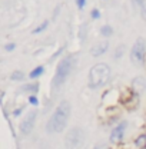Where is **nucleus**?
Masks as SVG:
<instances>
[{
    "label": "nucleus",
    "mask_w": 146,
    "mask_h": 149,
    "mask_svg": "<svg viewBox=\"0 0 146 149\" xmlns=\"http://www.w3.org/2000/svg\"><path fill=\"white\" fill-rule=\"evenodd\" d=\"M146 57V42L145 39L139 37L133 47H132V52H130V59H132V63L133 65H142L145 62Z\"/></svg>",
    "instance_id": "nucleus-5"
},
{
    "label": "nucleus",
    "mask_w": 146,
    "mask_h": 149,
    "mask_svg": "<svg viewBox=\"0 0 146 149\" xmlns=\"http://www.w3.org/2000/svg\"><path fill=\"white\" fill-rule=\"evenodd\" d=\"M15 49V45L12 43V45H6V50H13Z\"/></svg>",
    "instance_id": "nucleus-20"
},
{
    "label": "nucleus",
    "mask_w": 146,
    "mask_h": 149,
    "mask_svg": "<svg viewBox=\"0 0 146 149\" xmlns=\"http://www.w3.org/2000/svg\"><path fill=\"white\" fill-rule=\"evenodd\" d=\"M135 3H136V6H138L142 17L146 19V0H135Z\"/></svg>",
    "instance_id": "nucleus-11"
},
{
    "label": "nucleus",
    "mask_w": 146,
    "mask_h": 149,
    "mask_svg": "<svg viewBox=\"0 0 146 149\" xmlns=\"http://www.w3.org/2000/svg\"><path fill=\"white\" fill-rule=\"evenodd\" d=\"M70 70H72V59H70V57L62 59V60L59 62V65H57V69H56V73H55V79H53V82H55L56 86L62 85V83L67 79V76L70 74Z\"/></svg>",
    "instance_id": "nucleus-3"
},
{
    "label": "nucleus",
    "mask_w": 146,
    "mask_h": 149,
    "mask_svg": "<svg viewBox=\"0 0 146 149\" xmlns=\"http://www.w3.org/2000/svg\"><path fill=\"white\" fill-rule=\"evenodd\" d=\"M69 116H70V103L67 100H63V102H60V105L56 108L53 115L50 116V119L47 122V126H46V130L49 133L62 132L67 125Z\"/></svg>",
    "instance_id": "nucleus-1"
},
{
    "label": "nucleus",
    "mask_w": 146,
    "mask_h": 149,
    "mask_svg": "<svg viewBox=\"0 0 146 149\" xmlns=\"http://www.w3.org/2000/svg\"><path fill=\"white\" fill-rule=\"evenodd\" d=\"M126 128H128V122H120L119 125H116L112 130V133H110V141L113 143H120L125 138Z\"/></svg>",
    "instance_id": "nucleus-7"
},
{
    "label": "nucleus",
    "mask_w": 146,
    "mask_h": 149,
    "mask_svg": "<svg viewBox=\"0 0 146 149\" xmlns=\"http://www.w3.org/2000/svg\"><path fill=\"white\" fill-rule=\"evenodd\" d=\"M100 33H102L103 36L109 37V36H112V33H113V29L110 27L109 24H106V26H103V27L100 29Z\"/></svg>",
    "instance_id": "nucleus-12"
},
{
    "label": "nucleus",
    "mask_w": 146,
    "mask_h": 149,
    "mask_svg": "<svg viewBox=\"0 0 146 149\" xmlns=\"http://www.w3.org/2000/svg\"><path fill=\"white\" fill-rule=\"evenodd\" d=\"M35 123H36V111H30L20 123V132L23 135H29L35 128Z\"/></svg>",
    "instance_id": "nucleus-6"
},
{
    "label": "nucleus",
    "mask_w": 146,
    "mask_h": 149,
    "mask_svg": "<svg viewBox=\"0 0 146 149\" xmlns=\"http://www.w3.org/2000/svg\"><path fill=\"white\" fill-rule=\"evenodd\" d=\"M76 3H77V7H79V9H83V7H85L86 0H76Z\"/></svg>",
    "instance_id": "nucleus-17"
},
{
    "label": "nucleus",
    "mask_w": 146,
    "mask_h": 149,
    "mask_svg": "<svg viewBox=\"0 0 146 149\" xmlns=\"http://www.w3.org/2000/svg\"><path fill=\"white\" fill-rule=\"evenodd\" d=\"M83 130L80 128H72L66 133L65 138V148L66 149H79L83 143Z\"/></svg>",
    "instance_id": "nucleus-4"
},
{
    "label": "nucleus",
    "mask_w": 146,
    "mask_h": 149,
    "mask_svg": "<svg viewBox=\"0 0 146 149\" xmlns=\"http://www.w3.org/2000/svg\"><path fill=\"white\" fill-rule=\"evenodd\" d=\"M108 42H102V43H97L95 47H92V50H90V53L93 56H96V57H99V56H102L106 50H108Z\"/></svg>",
    "instance_id": "nucleus-9"
},
{
    "label": "nucleus",
    "mask_w": 146,
    "mask_h": 149,
    "mask_svg": "<svg viewBox=\"0 0 146 149\" xmlns=\"http://www.w3.org/2000/svg\"><path fill=\"white\" fill-rule=\"evenodd\" d=\"M132 86H133V91L136 93H142L146 89V79L143 76H138L133 79L132 82Z\"/></svg>",
    "instance_id": "nucleus-8"
},
{
    "label": "nucleus",
    "mask_w": 146,
    "mask_h": 149,
    "mask_svg": "<svg viewBox=\"0 0 146 149\" xmlns=\"http://www.w3.org/2000/svg\"><path fill=\"white\" fill-rule=\"evenodd\" d=\"M42 73H43V66H39L36 69H33V72L30 73V77H32V79H36V77H39Z\"/></svg>",
    "instance_id": "nucleus-13"
},
{
    "label": "nucleus",
    "mask_w": 146,
    "mask_h": 149,
    "mask_svg": "<svg viewBox=\"0 0 146 149\" xmlns=\"http://www.w3.org/2000/svg\"><path fill=\"white\" fill-rule=\"evenodd\" d=\"M93 149H108V146L103 145V143H97V145H95V148Z\"/></svg>",
    "instance_id": "nucleus-18"
},
{
    "label": "nucleus",
    "mask_w": 146,
    "mask_h": 149,
    "mask_svg": "<svg viewBox=\"0 0 146 149\" xmlns=\"http://www.w3.org/2000/svg\"><path fill=\"white\" fill-rule=\"evenodd\" d=\"M122 53H123V46H119V49H117V52L115 53V57H116V59H119V57L122 56Z\"/></svg>",
    "instance_id": "nucleus-15"
},
{
    "label": "nucleus",
    "mask_w": 146,
    "mask_h": 149,
    "mask_svg": "<svg viewBox=\"0 0 146 149\" xmlns=\"http://www.w3.org/2000/svg\"><path fill=\"white\" fill-rule=\"evenodd\" d=\"M12 79H13V80H20V79H23V73L16 70L15 73H12Z\"/></svg>",
    "instance_id": "nucleus-14"
},
{
    "label": "nucleus",
    "mask_w": 146,
    "mask_h": 149,
    "mask_svg": "<svg viewBox=\"0 0 146 149\" xmlns=\"http://www.w3.org/2000/svg\"><path fill=\"white\" fill-rule=\"evenodd\" d=\"M135 145H136L138 149H146V133H142L136 138Z\"/></svg>",
    "instance_id": "nucleus-10"
},
{
    "label": "nucleus",
    "mask_w": 146,
    "mask_h": 149,
    "mask_svg": "<svg viewBox=\"0 0 146 149\" xmlns=\"http://www.w3.org/2000/svg\"><path fill=\"white\" fill-rule=\"evenodd\" d=\"M44 27H47V22H43V23H42V26H39V27H37L35 32H36V33H39V32H42V30H43Z\"/></svg>",
    "instance_id": "nucleus-16"
},
{
    "label": "nucleus",
    "mask_w": 146,
    "mask_h": 149,
    "mask_svg": "<svg viewBox=\"0 0 146 149\" xmlns=\"http://www.w3.org/2000/svg\"><path fill=\"white\" fill-rule=\"evenodd\" d=\"M92 16H93L95 19H99V10H97V9H95V10L92 12Z\"/></svg>",
    "instance_id": "nucleus-19"
},
{
    "label": "nucleus",
    "mask_w": 146,
    "mask_h": 149,
    "mask_svg": "<svg viewBox=\"0 0 146 149\" xmlns=\"http://www.w3.org/2000/svg\"><path fill=\"white\" fill-rule=\"evenodd\" d=\"M110 77V68L106 63H96L89 72V86L96 89L108 83Z\"/></svg>",
    "instance_id": "nucleus-2"
},
{
    "label": "nucleus",
    "mask_w": 146,
    "mask_h": 149,
    "mask_svg": "<svg viewBox=\"0 0 146 149\" xmlns=\"http://www.w3.org/2000/svg\"><path fill=\"white\" fill-rule=\"evenodd\" d=\"M30 102H32V103H35V105H37V99L36 97H33V96L30 97Z\"/></svg>",
    "instance_id": "nucleus-21"
}]
</instances>
